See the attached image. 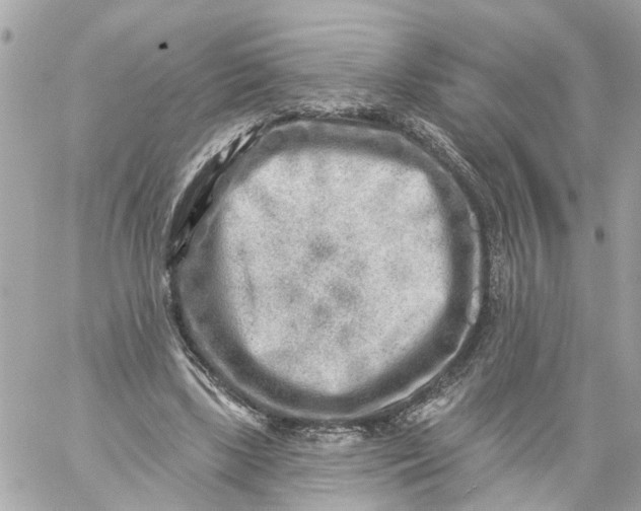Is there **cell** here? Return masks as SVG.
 Segmentation results:
<instances>
[{"instance_id":"obj_1","label":"cell","mask_w":641,"mask_h":511,"mask_svg":"<svg viewBox=\"0 0 641 511\" xmlns=\"http://www.w3.org/2000/svg\"><path fill=\"white\" fill-rule=\"evenodd\" d=\"M462 386H450L425 400L415 403L403 412L398 420L407 426H413L439 417L460 399Z\"/></svg>"}]
</instances>
